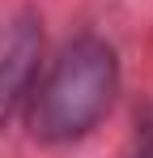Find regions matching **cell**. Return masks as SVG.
<instances>
[{
    "label": "cell",
    "instance_id": "obj_1",
    "mask_svg": "<svg viewBox=\"0 0 153 158\" xmlns=\"http://www.w3.org/2000/svg\"><path fill=\"white\" fill-rule=\"evenodd\" d=\"M119 90V56L102 34L73 39L60 60L47 69V77L30 107V132L43 145H68L76 137L98 128V120L111 111Z\"/></svg>",
    "mask_w": 153,
    "mask_h": 158
},
{
    "label": "cell",
    "instance_id": "obj_2",
    "mask_svg": "<svg viewBox=\"0 0 153 158\" xmlns=\"http://www.w3.org/2000/svg\"><path fill=\"white\" fill-rule=\"evenodd\" d=\"M38 56H43V30L34 13H13L0 22V128L30 90Z\"/></svg>",
    "mask_w": 153,
    "mask_h": 158
},
{
    "label": "cell",
    "instance_id": "obj_3",
    "mask_svg": "<svg viewBox=\"0 0 153 158\" xmlns=\"http://www.w3.org/2000/svg\"><path fill=\"white\" fill-rule=\"evenodd\" d=\"M140 158H153V150H145V154H140Z\"/></svg>",
    "mask_w": 153,
    "mask_h": 158
}]
</instances>
